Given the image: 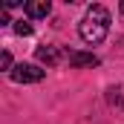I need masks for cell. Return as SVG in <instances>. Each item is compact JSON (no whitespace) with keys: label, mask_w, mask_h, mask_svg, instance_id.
Wrapping results in <instances>:
<instances>
[{"label":"cell","mask_w":124,"mask_h":124,"mask_svg":"<svg viewBox=\"0 0 124 124\" xmlns=\"http://www.w3.org/2000/svg\"><path fill=\"white\" fill-rule=\"evenodd\" d=\"M107 29H110V12L101 6V3H95L87 9V15H84V20H81V38L87 40V43H101L104 38H107Z\"/></svg>","instance_id":"1"},{"label":"cell","mask_w":124,"mask_h":124,"mask_svg":"<svg viewBox=\"0 0 124 124\" xmlns=\"http://www.w3.org/2000/svg\"><path fill=\"white\" fill-rule=\"evenodd\" d=\"M9 75H12V81H17V84H38V81H43L46 69H40V66H35V63H17Z\"/></svg>","instance_id":"2"},{"label":"cell","mask_w":124,"mask_h":124,"mask_svg":"<svg viewBox=\"0 0 124 124\" xmlns=\"http://www.w3.org/2000/svg\"><path fill=\"white\" fill-rule=\"evenodd\" d=\"M35 58L40 63H46V66H55V63L61 61V49H58V46H38Z\"/></svg>","instance_id":"3"},{"label":"cell","mask_w":124,"mask_h":124,"mask_svg":"<svg viewBox=\"0 0 124 124\" xmlns=\"http://www.w3.org/2000/svg\"><path fill=\"white\" fill-rule=\"evenodd\" d=\"M52 12V3L49 0H29L26 3V15L29 17H46Z\"/></svg>","instance_id":"4"},{"label":"cell","mask_w":124,"mask_h":124,"mask_svg":"<svg viewBox=\"0 0 124 124\" xmlns=\"http://www.w3.org/2000/svg\"><path fill=\"white\" fill-rule=\"evenodd\" d=\"M66 58L72 66H98V58L93 52H66Z\"/></svg>","instance_id":"5"},{"label":"cell","mask_w":124,"mask_h":124,"mask_svg":"<svg viewBox=\"0 0 124 124\" xmlns=\"http://www.w3.org/2000/svg\"><path fill=\"white\" fill-rule=\"evenodd\" d=\"M15 32H17L20 38H26V35H32V26L26 20H15Z\"/></svg>","instance_id":"6"},{"label":"cell","mask_w":124,"mask_h":124,"mask_svg":"<svg viewBox=\"0 0 124 124\" xmlns=\"http://www.w3.org/2000/svg\"><path fill=\"white\" fill-rule=\"evenodd\" d=\"M0 69H9V72H12V55H9V52L0 55Z\"/></svg>","instance_id":"7"},{"label":"cell","mask_w":124,"mask_h":124,"mask_svg":"<svg viewBox=\"0 0 124 124\" xmlns=\"http://www.w3.org/2000/svg\"><path fill=\"white\" fill-rule=\"evenodd\" d=\"M121 12H124V3H121Z\"/></svg>","instance_id":"8"}]
</instances>
